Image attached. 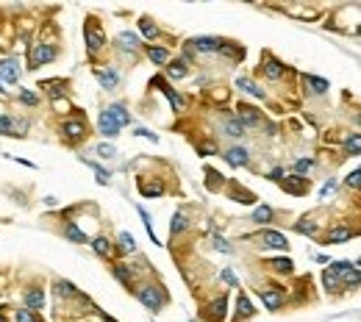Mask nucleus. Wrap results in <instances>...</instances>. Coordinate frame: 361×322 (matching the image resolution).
<instances>
[{"label": "nucleus", "mask_w": 361, "mask_h": 322, "mask_svg": "<svg viewBox=\"0 0 361 322\" xmlns=\"http://www.w3.org/2000/svg\"><path fill=\"white\" fill-rule=\"evenodd\" d=\"M331 269L339 275L342 283H347V286H361V272L356 269L353 264H347V261H336V264H331Z\"/></svg>", "instance_id": "f257e3e1"}, {"label": "nucleus", "mask_w": 361, "mask_h": 322, "mask_svg": "<svg viewBox=\"0 0 361 322\" xmlns=\"http://www.w3.org/2000/svg\"><path fill=\"white\" fill-rule=\"evenodd\" d=\"M28 58H31V67H42V64L56 58V48H53V45H34Z\"/></svg>", "instance_id": "f03ea898"}, {"label": "nucleus", "mask_w": 361, "mask_h": 322, "mask_svg": "<svg viewBox=\"0 0 361 322\" xmlns=\"http://www.w3.org/2000/svg\"><path fill=\"white\" fill-rule=\"evenodd\" d=\"M139 300L145 303L150 311H158L161 303H164V294H161V289H158V286H145V289H139Z\"/></svg>", "instance_id": "7ed1b4c3"}, {"label": "nucleus", "mask_w": 361, "mask_h": 322, "mask_svg": "<svg viewBox=\"0 0 361 322\" xmlns=\"http://www.w3.org/2000/svg\"><path fill=\"white\" fill-rule=\"evenodd\" d=\"M258 239L264 242V247H275V250H286V247H289L286 236H283V233H278V231H264Z\"/></svg>", "instance_id": "20e7f679"}, {"label": "nucleus", "mask_w": 361, "mask_h": 322, "mask_svg": "<svg viewBox=\"0 0 361 322\" xmlns=\"http://www.w3.org/2000/svg\"><path fill=\"white\" fill-rule=\"evenodd\" d=\"M192 48L200 50V53H211V50H220L222 42L220 39H214V36H198V39H192Z\"/></svg>", "instance_id": "39448f33"}, {"label": "nucleus", "mask_w": 361, "mask_h": 322, "mask_svg": "<svg viewBox=\"0 0 361 322\" xmlns=\"http://www.w3.org/2000/svg\"><path fill=\"white\" fill-rule=\"evenodd\" d=\"M0 81H6V84H17L20 81V70H17V64L11 58L0 61Z\"/></svg>", "instance_id": "423d86ee"}, {"label": "nucleus", "mask_w": 361, "mask_h": 322, "mask_svg": "<svg viewBox=\"0 0 361 322\" xmlns=\"http://www.w3.org/2000/svg\"><path fill=\"white\" fill-rule=\"evenodd\" d=\"M86 45H89V50H92V53L103 48V31H100L95 22H89V25H86Z\"/></svg>", "instance_id": "0eeeda50"}, {"label": "nucleus", "mask_w": 361, "mask_h": 322, "mask_svg": "<svg viewBox=\"0 0 361 322\" xmlns=\"http://www.w3.org/2000/svg\"><path fill=\"white\" fill-rule=\"evenodd\" d=\"M239 122L242 125H258L261 117H258V111H256L253 106H239Z\"/></svg>", "instance_id": "6e6552de"}, {"label": "nucleus", "mask_w": 361, "mask_h": 322, "mask_svg": "<svg viewBox=\"0 0 361 322\" xmlns=\"http://www.w3.org/2000/svg\"><path fill=\"white\" fill-rule=\"evenodd\" d=\"M100 133H106L108 139L120 133V125H117V122L111 119V114H108V111H103V114H100Z\"/></svg>", "instance_id": "1a4fd4ad"}, {"label": "nucleus", "mask_w": 361, "mask_h": 322, "mask_svg": "<svg viewBox=\"0 0 361 322\" xmlns=\"http://www.w3.org/2000/svg\"><path fill=\"white\" fill-rule=\"evenodd\" d=\"M261 300H264V306H267L269 311H275V308L283 303V294L275 292V289H261Z\"/></svg>", "instance_id": "9d476101"}, {"label": "nucleus", "mask_w": 361, "mask_h": 322, "mask_svg": "<svg viewBox=\"0 0 361 322\" xmlns=\"http://www.w3.org/2000/svg\"><path fill=\"white\" fill-rule=\"evenodd\" d=\"M225 159H228V164H234V167H242V164H248V150H245V147H231Z\"/></svg>", "instance_id": "9b49d317"}, {"label": "nucleus", "mask_w": 361, "mask_h": 322, "mask_svg": "<svg viewBox=\"0 0 361 322\" xmlns=\"http://www.w3.org/2000/svg\"><path fill=\"white\" fill-rule=\"evenodd\" d=\"M95 75H98V81L106 86V89H114V86H117V81H120L114 70H95Z\"/></svg>", "instance_id": "f8f14e48"}, {"label": "nucleus", "mask_w": 361, "mask_h": 322, "mask_svg": "<svg viewBox=\"0 0 361 322\" xmlns=\"http://www.w3.org/2000/svg\"><path fill=\"white\" fill-rule=\"evenodd\" d=\"M283 189L292 192V195H303V192H306V181H303V178H286V181H283Z\"/></svg>", "instance_id": "ddd939ff"}, {"label": "nucleus", "mask_w": 361, "mask_h": 322, "mask_svg": "<svg viewBox=\"0 0 361 322\" xmlns=\"http://www.w3.org/2000/svg\"><path fill=\"white\" fill-rule=\"evenodd\" d=\"M108 114H111V119H114V122H117L120 128L131 122V117H128V111L122 108V106H111V108H108Z\"/></svg>", "instance_id": "4468645a"}, {"label": "nucleus", "mask_w": 361, "mask_h": 322, "mask_svg": "<svg viewBox=\"0 0 361 322\" xmlns=\"http://www.w3.org/2000/svg\"><path fill=\"white\" fill-rule=\"evenodd\" d=\"M225 133L234 136V139H239V136H245V125H242L239 119H225Z\"/></svg>", "instance_id": "2eb2a0df"}, {"label": "nucleus", "mask_w": 361, "mask_h": 322, "mask_svg": "<svg viewBox=\"0 0 361 322\" xmlns=\"http://www.w3.org/2000/svg\"><path fill=\"white\" fill-rule=\"evenodd\" d=\"M236 86H239V89H245L248 95H256V98H264V92L258 89V86H256L253 81H250V78H239V81H236Z\"/></svg>", "instance_id": "dca6fc26"}, {"label": "nucleus", "mask_w": 361, "mask_h": 322, "mask_svg": "<svg viewBox=\"0 0 361 322\" xmlns=\"http://www.w3.org/2000/svg\"><path fill=\"white\" fill-rule=\"evenodd\" d=\"M117 42H120V48H125V50H134L136 45H139V39H136L134 34H128V31H122V34L117 36Z\"/></svg>", "instance_id": "f3484780"}, {"label": "nucleus", "mask_w": 361, "mask_h": 322, "mask_svg": "<svg viewBox=\"0 0 361 322\" xmlns=\"http://www.w3.org/2000/svg\"><path fill=\"white\" fill-rule=\"evenodd\" d=\"M306 86H311V92L322 95V92L328 89V81H322V78H314V75H306Z\"/></svg>", "instance_id": "a211bd4d"}, {"label": "nucleus", "mask_w": 361, "mask_h": 322, "mask_svg": "<svg viewBox=\"0 0 361 322\" xmlns=\"http://www.w3.org/2000/svg\"><path fill=\"white\" fill-rule=\"evenodd\" d=\"M25 303H28V308H42L45 294L39 292V289H34V292H28V294H25Z\"/></svg>", "instance_id": "6ab92c4d"}, {"label": "nucleus", "mask_w": 361, "mask_h": 322, "mask_svg": "<svg viewBox=\"0 0 361 322\" xmlns=\"http://www.w3.org/2000/svg\"><path fill=\"white\" fill-rule=\"evenodd\" d=\"M269 219H272V209L269 206H258L253 211V222H269Z\"/></svg>", "instance_id": "aec40b11"}, {"label": "nucleus", "mask_w": 361, "mask_h": 322, "mask_svg": "<svg viewBox=\"0 0 361 322\" xmlns=\"http://www.w3.org/2000/svg\"><path fill=\"white\" fill-rule=\"evenodd\" d=\"M148 56H150V61H156V64H167L170 53H167L164 48H150V50H148Z\"/></svg>", "instance_id": "412c9836"}, {"label": "nucleus", "mask_w": 361, "mask_h": 322, "mask_svg": "<svg viewBox=\"0 0 361 322\" xmlns=\"http://www.w3.org/2000/svg\"><path fill=\"white\" fill-rule=\"evenodd\" d=\"M353 236V231H347V228H333L328 233V242H347V239Z\"/></svg>", "instance_id": "4be33fe9"}, {"label": "nucleus", "mask_w": 361, "mask_h": 322, "mask_svg": "<svg viewBox=\"0 0 361 322\" xmlns=\"http://www.w3.org/2000/svg\"><path fill=\"white\" fill-rule=\"evenodd\" d=\"M139 189H142V195L156 197V195H161V192H164V186H161V183H145V181H142V183H139Z\"/></svg>", "instance_id": "5701e85b"}, {"label": "nucleus", "mask_w": 361, "mask_h": 322, "mask_svg": "<svg viewBox=\"0 0 361 322\" xmlns=\"http://www.w3.org/2000/svg\"><path fill=\"white\" fill-rule=\"evenodd\" d=\"M42 89H48L53 98L64 95V81H42Z\"/></svg>", "instance_id": "b1692460"}, {"label": "nucleus", "mask_w": 361, "mask_h": 322, "mask_svg": "<svg viewBox=\"0 0 361 322\" xmlns=\"http://www.w3.org/2000/svg\"><path fill=\"white\" fill-rule=\"evenodd\" d=\"M322 283H325L328 289H339L342 280H339V275L333 272V269H325V272H322Z\"/></svg>", "instance_id": "393cba45"}, {"label": "nucleus", "mask_w": 361, "mask_h": 322, "mask_svg": "<svg viewBox=\"0 0 361 322\" xmlns=\"http://www.w3.org/2000/svg\"><path fill=\"white\" fill-rule=\"evenodd\" d=\"M264 72H267L269 78H281L283 75V67H281V61H272V58H269V61L264 64Z\"/></svg>", "instance_id": "a878e982"}, {"label": "nucleus", "mask_w": 361, "mask_h": 322, "mask_svg": "<svg viewBox=\"0 0 361 322\" xmlns=\"http://www.w3.org/2000/svg\"><path fill=\"white\" fill-rule=\"evenodd\" d=\"M64 131H67V136H72V139H81V136H84V122H67Z\"/></svg>", "instance_id": "bb28decb"}, {"label": "nucleus", "mask_w": 361, "mask_h": 322, "mask_svg": "<svg viewBox=\"0 0 361 322\" xmlns=\"http://www.w3.org/2000/svg\"><path fill=\"white\" fill-rule=\"evenodd\" d=\"M345 150H347L350 156H353V153H361V133H356V136H350V139H347Z\"/></svg>", "instance_id": "cd10ccee"}, {"label": "nucleus", "mask_w": 361, "mask_h": 322, "mask_svg": "<svg viewBox=\"0 0 361 322\" xmlns=\"http://www.w3.org/2000/svg\"><path fill=\"white\" fill-rule=\"evenodd\" d=\"M167 72H170L172 78H184L186 75V64L184 61H172L170 67H167Z\"/></svg>", "instance_id": "c85d7f7f"}, {"label": "nucleus", "mask_w": 361, "mask_h": 322, "mask_svg": "<svg viewBox=\"0 0 361 322\" xmlns=\"http://www.w3.org/2000/svg\"><path fill=\"white\" fill-rule=\"evenodd\" d=\"M295 231H298V233H309V236H314V233H317V225H314V222H309V219H303V222H298V225H295Z\"/></svg>", "instance_id": "c756f323"}, {"label": "nucleus", "mask_w": 361, "mask_h": 322, "mask_svg": "<svg viewBox=\"0 0 361 322\" xmlns=\"http://www.w3.org/2000/svg\"><path fill=\"white\" fill-rule=\"evenodd\" d=\"M134 236H131V233H120V250L122 253H131V250H134Z\"/></svg>", "instance_id": "7c9ffc66"}, {"label": "nucleus", "mask_w": 361, "mask_h": 322, "mask_svg": "<svg viewBox=\"0 0 361 322\" xmlns=\"http://www.w3.org/2000/svg\"><path fill=\"white\" fill-rule=\"evenodd\" d=\"M170 228H172V233H181V231L186 228V217L181 214V211H178L175 217H172V225H170Z\"/></svg>", "instance_id": "2f4dec72"}, {"label": "nucleus", "mask_w": 361, "mask_h": 322, "mask_svg": "<svg viewBox=\"0 0 361 322\" xmlns=\"http://www.w3.org/2000/svg\"><path fill=\"white\" fill-rule=\"evenodd\" d=\"M92 247H95V253H100V256H108V253H111V245H108L106 239H95Z\"/></svg>", "instance_id": "473e14b6"}, {"label": "nucleus", "mask_w": 361, "mask_h": 322, "mask_svg": "<svg viewBox=\"0 0 361 322\" xmlns=\"http://www.w3.org/2000/svg\"><path fill=\"white\" fill-rule=\"evenodd\" d=\"M269 267H272V269H278V272H289V269H292V261L289 259H275V261H269Z\"/></svg>", "instance_id": "72a5a7b5"}, {"label": "nucleus", "mask_w": 361, "mask_h": 322, "mask_svg": "<svg viewBox=\"0 0 361 322\" xmlns=\"http://www.w3.org/2000/svg\"><path fill=\"white\" fill-rule=\"evenodd\" d=\"M114 275L122 280V283H131V269H128L125 264H120V267H114Z\"/></svg>", "instance_id": "f704fd0d"}, {"label": "nucleus", "mask_w": 361, "mask_h": 322, "mask_svg": "<svg viewBox=\"0 0 361 322\" xmlns=\"http://www.w3.org/2000/svg\"><path fill=\"white\" fill-rule=\"evenodd\" d=\"M56 289H58L61 294H67V297H75V294H78V292H75V286H72V283H67V280H58Z\"/></svg>", "instance_id": "c9c22d12"}, {"label": "nucleus", "mask_w": 361, "mask_h": 322, "mask_svg": "<svg viewBox=\"0 0 361 322\" xmlns=\"http://www.w3.org/2000/svg\"><path fill=\"white\" fill-rule=\"evenodd\" d=\"M164 95H167V98H170V103H172V108H184V100L178 98L175 92L170 89V86H164Z\"/></svg>", "instance_id": "e433bc0d"}, {"label": "nucleus", "mask_w": 361, "mask_h": 322, "mask_svg": "<svg viewBox=\"0 0 361 322\" xmlns=\"http://www.w3.org/2000/svg\"><path fill=\"white\" fill-rule=\"evenodd\" d=\"M139 28H142V34L148 36V39H153V36H156V25H153L150 20H142V22H139Z\"/></svg>", "instance_id": "4c0bfd02"}, {"label": "nucleus", "mask_w": 361, "mask_h": 322, "mask_svg": "<svg viewBox=\"0 0 361 322\" xmlns=\"http://www.w3.org/2000/svg\"><path fill=\"white\" fill-rule=\"evenodd\" d=\"M17 128V122L11 117H0V133H11Z\"/></svg>", "instance_id": "58836bf2"}, {"label": "nucleus", "mask_w": 361, "mask_h": 322, "mask_svg": "<svg viewBox=\"0 0 361 322\" xmlns=\"http://www.w3.org/2000/svg\"><path fill=\"white\" fill-rule=\"evenodd\" d=\"M67 236H70L72 242H86L84 231H78V228H75V225H67Z\"/></svg>", "instance_id": "ea45409f"}, {"label": "nucleus", "mask_w": 361, "mask_h": 322, "mask_svg": "<svg viewBox=\"0 0 361 322\" xmlns=\"http://www.w3.org/2000/svg\"><path fill=\"white\" fill-rule=\"evenodd\" d=\"M211 311H214V317H217V320H222V317H225V297H220V300L214 303Z\"/></svg>", "instance_id": "a19ab883"}, {"label": "nucleus", "mask_w": 361, "mask_h": 322, "mask_svg": "<svg viewBox=\"0 0 361 322\" xmlns=\"http://www.w3.org/2000/svg\"><path fill=\"white\" fill-rule=\"evenodd\" d=\"M86 164H89V167L95 169V175H98V181H100V183H108V172H106V169H100L98 164H92V161H86Z\"/></svg>", "instance_id": "79ce46f5"}, {"label": "nucleus", "mask_w": 361, "mask_h": 322, "mask_svg": "<svg viewBox=\"0 0 361 322\" xmlns=\"http://www.w3.org/2000/svg\"><path fill=\"white\" fill-rule=\"evenodd\" d=\"M239 314L242 317H250V314H253V308H250V303H248V297H245V294L239 297Z\"/></svg>", "instance_id": "37998d69"}, {"label": "nucleus", "mask_w": 361, "mask_h": 322, "mask_svg": "<svg viewBox=\"0 0 361 322\" xmlns=\"http://www.w3.org/2000/svg\"><path fill=\"white\" fill-rule=\"evenodd\" d=\"M314 167V161L311 159H300V161H295V169L298 172H306V169H311Z\"/></svg>", "instance_id": "c03bdc74"}, {"label": "nucleus", "mask_w": 361, "mask_h": 322, "mask_svg": "<svg viewBox=\"0 0 361 322\" xmlns=\"http://www.w3.org/2000/svg\"><path fill=\"white\" fill-rule=\"evenodd\" d=\"M117 153L111 145H98V156H103V159H111V156Z\"/></svg>", "instance_id": "a18cd8bd"}, {"label": "nucleus", "mask_w": 361, "mask_h": 322, "mask_svg": "<svg viewBox=\"0 0 361 322\" xmlns=\"http://www.w3.org/2000/svg\"><path fill=\"white\" fill-rule=\"evenodd\" d=\"M214 247H217V250H222V253H231V245H228L222 236H214Z\"/></svg>", "instance_id": "49530a36"}, {"label": "nucleus", "mask_w": 361, "mask_h": 322, "mask_svg": "<svg viewBox=\"0 0 361 322\" xmlns=\"http://www.w3.org/2000/svg\"><path fill=\"white\" fill-rule=\"evenodd\" d=\"M347 183L359 189V186H361V169H356V172H350V175H347Z\"/></svg>", "instance_id": "de8ad7c7"}, {"label": "nucleus", "mask_w": 361, "mask_h": 322, "mask_svg": "<svg viewBox=\"0 0 361 322\" xmlns=\"http://www.w3.org/2000/svg\"><path fill=\"white\" fill-rule=\"evenodd\" d=\"M36 100H39V98H36L34 92H28V89L22 92V103H28V106H36Z\"/></svg>", "instance_id": "09e8293b"}, {"label": "nucleus", "mask_w": 361, "mask_h": 322, "mask_svg": "<svg viewBox=\"0 0 361 322\" xmlns=\"http://www.w3.org/2000/svg\"><path fill=\"white\" fill-rule=\"evenodd\" d=\"M17 322H36L31 311H17Z\"/></svg>", "instance_id": "8fccbe9b"}, {"label": "nucleus", "mask_w": 361, "mask_h": 322, "mask_svg": "<svg viewBox=\"0 0 361 322\" xmlns=\"http://www.w3.org/2000/svg\"><path fill=\"white\" fill-rule=\"evenodd\" d=\"M222 280H225V283H231V286H236V275L231 272V269H225V272H222Z\"/></svg>", "instance_id": "3c124183"}, {"label": "nucleus", "mask_w": 361, "mask_h": 322, "mask_svg": "<svg viewBox=\"0 0 361 322\" xmlns=\"http://www.w3.org/2000/svg\"><path fill=\"white\" fill-rule=\"evenodd\" d=\"M333 186H336V183H333V181H328L325 186H322V192H319V195H322V197H325V195H331V192H333Z\"/></svg>", "instance_id": "603ef678"}, {"label": "nucleus", "mask_w": 361, "mask_h": 322, "mask_svg": "<svg viewBox=\"0 0 361 322\" xmlns=\"http://www.w3.org/2000/svg\"><path fill=\"white\" fill-rule=\"evenodd\" d=\"M0 322H3V317H0Z\"/></svg>", "instance_id": "864d4df0"}]
</instances>
